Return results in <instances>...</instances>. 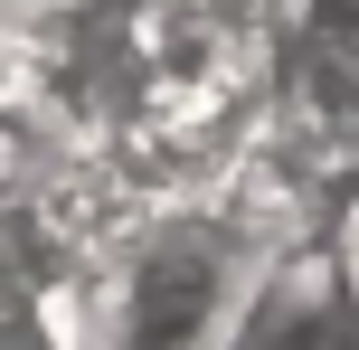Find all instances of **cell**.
<instances>
[{"instance_id": "1", "label": "cell", "mask_w": 359, "mask_h": 350, "mask_svg": "<svg viewBox=\"0 0 359 350\" xmlns=\"http://www.w3.org/2000/svg\"><path fill=\"white\" fill-rule=\"evenodd\" d=\"M331 256H341V275H350V303H359V180L331 199Z\"/></svg>"}]
</instances>
